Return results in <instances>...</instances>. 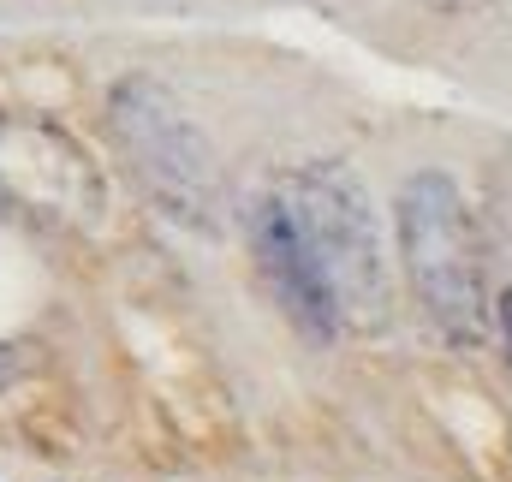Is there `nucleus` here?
Returning a JSON list of instances; mask_svg holds the SVG:
<instances>
[{"mask_svg":"<svg viewBox=\"0 0 512 482\" xmlns=\"http://www.w3.org/2000/svg\"><path fill=\"white\" fill-rule=\"evenodd\" d=\"M251 250H256V262H262V280H268L274 298H280V310H286L310 340H334V334H340V304H334L328 280L316 274L310 250H304L292 215L280 209L274 191L251 209Z\"/></svg>","mask_w":512,"mask_h":482,"instance_id":"obj_5","label":"nucleus"},{"mask_svg":"<svg viewBox=\"0 0 512 482\" xmlns=\"http://www.w3.org/2000/svg\"><path fill=\"white\" fill-rule=\"evenodd\" d=\"M501 334H507V352H512V286L501 292Z\"/></svg>","mask_w":512,"mask_h":482,"instance_id":"obj_7","label":"nucleus"},{"mask_svg":"<svg viewBox=\"0 0 512 482\" xmlns=\"http://www.w3.org/2000/svg\"><path fill=\"white\" fill-rule=\"evenodd\" d=\"M393 227H399V262L429 310V322L453 340H483L489 334V298H483V262L477 233L459 185L447 173H411L393 197Z\"/></svg>","mask_w":512,"mask_h":482,"instance_id":"obj_2","label":"nucleus"},{"mask_svg":"<svg viewBox=\"0 0 512 482\" xmlns=\"http://www.w3.org/2000/svg\"><path fill=\"white\" fill-rule=\"evenodd\" d=\"M30 363H36V346H30V340H6V346H0V393H6L12 381H24Z\"/></svg>","mask_w":512,"mask_h":482,"instance_id":"obj_6","label":"nucleus"},{"mask_svg":"<svg viewBox=\"0 0 512 482\" xmlns=\"http://www.w3.org/2000/svg\"><path fill=\"white\" fill-rule=\"evenodd\" d=\"M274 197L292 215L316 274L328 280V292L340 304V328H376L387 316L382 239H376V209H370L364 185L352 179V167H340V161L298 167L292 179L274 185Z\"/></svg>","mask_w":512,"mask_h":482,"instance_id":"obj_3","label":"nucleus"},{"mask_svg":"<svg viewBox=\"0 0 512 482\" xmlns=\"http://www.w3.org/2000/svg\"><path fill=\"white\" fill-rule=\"evenodd\" d=\"M0 191L24 203L42 221H96L102 215V179L90 155L42 120L0 125Z\"/></svg>","mask_w":512,"mask_h":482,"instance_id":"obj_4","label":"nucleus"},{"mask_svg":"<svg viewBox=\"0 0 512 482\" xmlns=\"http://www.w3.org/2000/svg\"><path fill=\"white\" fill-rule=\"evenodd\" d=\"M108 137L131 167V179L185 227H215L221 215V167L203 137V125L185 114V102L149 78L126 72L108 90Z\"/></svg>","mask_w":512,"mask_h":482,"instance_id":"obj_1","label":"nucleus"},{"mask_svg":"<svg viewBox=\"0 0 512 482\" xmlns=\"http://www.w3.org/2000/svg\"><path fill=\"white\" fill-rule=\"evenodd\" d=\"M435 6H483V0H435Z\"/></svg>","mask_w":512,"mask_h":482,"instance_id":"obj_8","label":"nucleus"}]
</instances>
